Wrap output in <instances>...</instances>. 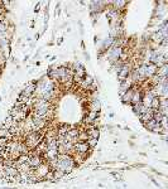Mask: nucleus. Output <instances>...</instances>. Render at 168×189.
Masks as SVG:
<instances>
[{
    "label": "nucleus",
    "instance_id": "f257e3e1",
    "mask_svg": "<svg viewBox=\"0 0 168 189\" xmlns=\"http://www.w3.org/2000/svg\"><path fill=\"white\" fill-rule=\"evenodd\" d=\"M34 172H36V175H37V178H38V180H40V179H44V178L47 176V174L51 172V168H49L48 163L43 161L40 165H38V166L36 168Z\"/></svg>",
    "mask_w": 168,
    "mask_h": 189
},
{
    "label": "nucleus",
    "instance_id": "f03ea898",
    "mask_svg": "<svg viewBox=\"0 0 168 189\" xmlns=\"http://www.w3.org/2000/svg\"><path fill=\"white\" fill-rule=\"evenodd\" d=\"M132 66H130V63H123V65L120 66V68H119V71L116 72L118 73V78L120 80V82L123 81V80H125L129 75H130V72H132Z\"/></svg>",
    "mask_w": 168,
    "mask_h": 189
},
{
    "label": "nucleus",
    "instance_id": "7ed1b4c3",
    "mask_svg": "<svg viewBox=\"0 0 168 189\" xmlns=\"http://www.w3.org/2000/svg\"><path fill=\"white\" fill-rule=\"evenodd\" d=\"M34 91H36V82H29L23 87L20 96H24L27 98H32L34 96Z\"/></svg>",
    "mask_w": 168,
    "mask_h": 189
},
{
    "label": "nucleus",
    "instance_id": "20e7f679",
    "mask_svg": "<svg viewBox=\"0 0 168 189\" xmlns=\"http://www.w3.org/2000/svg\"><path fill=\"white\" fill-rule=\"evenodd\" d=\"M77 85L82 88V90H92V88H95V82H94V80L90 77V76H85L83 77Z\"/></svg>",
    "mask_w": 168,
    "mask_h": 189
},
{
    "label": "nucleus",
    "instance_id": "39448f33",
    "mask_svg": "<svg viewBox=\"0 0 168 189\" xmlns=\"http://www.w3.org/2000/svg\"><path fill=\"white\" fill-rule=\"evenodd\" d=\"M90 150L87 143H73V149H72V153H78V154H87Z\"/></svg>",
    "mask_w": 168,
    "mask_h": 189
},
{
    "label": "nucleus",
    "instance_id": "423d86ee",
    "mask_svg": "<svg viewBox=\"0 0 168 189\" xmlns=\"http://www.w3.org/2000/svg\"><path fill=\"white\" fill-rule=\"evenodd\" d=\"M86 132H87V136L91 139H99V136H100V130L99 128H96V126H87L86 128Z\"/></svg>",
    "mask_w": 168,
    "mask_h": 189
},
{
    "label": "nucleus",
    "instance_id": "0eeeda50",
    "mask_svg": "<svg viewBox=\"0 0 168 189\" xmlns=\"http://www.w3.org/2000/svg\"><path fill=\"white\" fill-rule=\"evenodd\" d=\"M100 107H101V105H100V101H99L97 98L91 100L90 103H89V111L99 112V111H100Z\"/></svg>",
    "mask_w": 168,
    "mask_h": 189
},
{
    "label": "nucleus",
    "instance_id": "6e6552de",
    "mask_svg": "<svg viewBox=\"0 0 168 189\" xmlns=\"http://www.w3.org/2000/svg\"><path fill=\"white\" fill-rule=\"evenodd\" d=\"M139 119H140V121H142L143 124H145V122L151 121V120L153 119V110H152V109H148V110H147L144 113H142V115H140Z\"/></svg>",
    "mask_w": 168,
    "mask_h": 189
},
{
    "label": "nucleus",
    "instance_id": "1a4fd4ad",
    "mask_svg": "<svg viewBox=\"0 0 168 189\" xmlns=\"http://www.w3.org/2000/svg\"><path fill=\"white\" fill-rule=\"evenodd\" d=\"M133 92H134V87H132L130 90L125 91L123 94H120V96H121V98H123V101H124L125 103H130V101H132V97H133Z\"/></svg>",
    "mask_w": 168,
    "mask_h": 189
},
{
    "label": "nucleus",
    "instance_id": "9d476101",
    "mask_svg": "<svg viewBox=\"0 0 168 189\" xmlns=\"http://www.w3.org/2000/svg\"><path fill=\"white\" fill-rule=\"evenodd\" d=\"M52 175H53V180H58L61 178H63L66 174L61 170H52Z\"/></svg>",
    "mask_w": 168,
    "mask_h": 189
},
{
    "label": "nucleus",
    "instance_id": "9b49d317",
    "mask_svg": "<svg viewBox=\"0 0 168 189\" xmlns=\"http://www.w3.org/2000/svg\"><path fill=\"white\" fill-rule=\"evenodd\" d=\"M0 138H8L9 140H12V139H13V138H12V135L9 134V131H8L6 129H4V128L0 129Z\"/></svg>",
    "mask_w": 168,
    "mask_h": 189
},
{
    "label": "nucleus",
    "instance_id": "f8f14e48",
    "mask_svg": "<svg viewBox=\"0 0 168 189\" xmlns=\"http://www.w3.org/2000/svg\"><path fill=\"white\" fill-rule=\"evenodd\" d=\"M86 143H87V145H89L90 149H94V148H95V146L97 145V139H91V138H89V139L86 140Z\"/></svg>",
    "mask_w": 168,
    "mask_h": 189
},
{
    "label": "nucleus",
    "instance_id": "ddd939ff",
    "mask_svg": "<svg viewBox=\"0 0 168 189\" xmlns=\"http://www.w3.org/2000/svg\"><path fill=\"white\" fill-rule=\"evenodd\" d=\"M10 140L8 138H0V149H4Z\"/></svg>",
    "mask_w": 168,
    "mask_h": 189
}]
</instances>
